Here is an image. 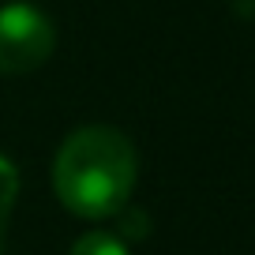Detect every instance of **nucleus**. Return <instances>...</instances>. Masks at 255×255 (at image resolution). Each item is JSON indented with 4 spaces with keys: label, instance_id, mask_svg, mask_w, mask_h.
Returning a JSON list of instances; mask_svg holds the SVG:
<instances>
[{
    "label": "nucleus",
    "instance_id": "obj_3",
    "mask_svg": "<svg viewBox=\"0 0 255 255\" xmlns=\"http://www.w3.org/2000/svg\"><path fill=\"white\" fill-rule=\"evenodd\" d=\"M15 195H19V169L0 154V244H4V233H8V218H11V207H15Z\"/></svg>",
    "mask_w": 255,
    "mask_h": 255
},
{
    "label": "nucleus",
    "instance_id": "obj_4",
    "mask_svg": "<svg viewBox=\"0 0 255 255\" xmlns=\"http://www.w3.org/2000/svg\"><path fill=\"white\" fill-rule=\"evenodd\" d=\"M72 255H128L124 240L109 237V233H87V237L75 240Z\"/></svg>",
    "mask_w": 255,
    "mask_h": 255
},
{
    "label": "nucleus",
    "instance_id": "obj_1",
    "mask_svg": "<svg viewBox=\"0 0 255 255\" xmlns=\"http://www.w3.org/2000/svg\"><path fill=\"white\" fill-rule=\"evenodd\" d=\"M139 176V154L117 128L90 124L64 139L53 161V184L60 203L79 218H109L131 199Z\"/></svg>",
    "mask_w": 255,
    "mask_h": 255
},
{
    "label": "nucleus",
    "instance_id": "obj_2",
    "mask_svg": "<svg viewBox=\"0 0 255 255\" xmlns=\"http://www.w3.org/2000/svg\"><path fill=\"white\" fill-rule=\"evenodd\" d=\"M56 30L53 19L34 4H4L0 8V75L34 72L53 56Z\"/></svg>",
    "mask_w": 255,
    "mask_h": 255
}]
</instances>
